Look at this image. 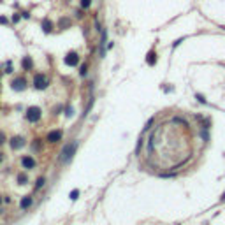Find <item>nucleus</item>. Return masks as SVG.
<instances>
[{"label":"nucleus","instance_id":"obj_1","mask_svg":"<svg viewBox=\"0 0 225 225\" xmlns=\"http://www.w3.org/2000/svg\"><path fill=\"white\" fill-rule=\"evenodd\" d=\"M76 150H77V141H72V143L65 144V146H63V150H62V153H60V162H62V164L71 162V158L74 157Z\"/></svg>","mask_w":225,"mask_h":225},{"label":"nucleus","instance_id":"obj_2","mask_svg":"<svg viewBox=\"0 0 225 225\" xmlns=\"http://www.w3.org/2000/svg\"><path fill=\"white\" fill-rule=\"evenodd\" d=\"M40 114H42L40 107L32 106V107H28V109H26V120H28L30 123H37L39 120H40Z\"/></svg>","mask_w":225,"mask_h":225},{"label":"nucleus","instance_id":"obj_3","mask_svg":"<svg viewBox=\"0 0 225 225\" xmlns=\"http://www.w3.org/2000/svg\"><path fill=\"white\" fill-rule=\"evenodd\" d=\"M49 85V79L44 74H35L34 76V88L35 90H46Z\"/></svg>","mask_w":225,"mask_h":225},{"label":"nucleus","instance_id":"obj_4","mask_svg":"<svg viewBox=\"0 0 225 225\" xmlns=\"http://www.w3.org/2000/svg\"><path fill=\"white\" fill-rule=\"evenodd\" d=\"M63 62H65V65H69V67H76V65L79 63V55H77L76 51H71V53H67V56L63 58Z\"/></svg>","mask_w":225,"mask_h":225},{"label":"nucleus","instance_id":"obj_5","mask_svg":"<svg viewBox=\"0 0 225 225\" xmlns=\"http://www.w3.org/2000/svg\"><path fill=\"white\" fill-rule=\"evenodd\" d=\"M11 88H12L14 92H23V90L26 88V81H25V77H16V79L11 83Z\"/></svg>","mask_w":225,"mask_h":225},{"label":"nucleus","instance_id":"obj_6","mask_svg":"<svg viewBox=\"0 0 225 225\" xmlns=\"http://www.w3.org/2000/svg\"><path fill=\"white\" fill-rule=\"evenodd\" d=\"M9 146H11L12 150H21V148L25 146V137H21V135H14V137L9 141Z\"/></svg>","mask_w":225,"mask_h":225},{"label":"nucleus","instance_id":"obj_7","mask_svg":"<svg viewBox=\"0 0 225 225\" xmlns=\"http://www.w3.org/2000/svg\"><path fill=\"white\" fill-rule=\"evenodd\" d=\"M106 42H107V32L102 28V30H100V42H99V44H100V55L102 56L106 55Z\"/></svg>","mask_w":225,"mask_h":225},{"label":"nucleus","instance_id":"obj_8","mask_svg":"<svg viewBox=\"0 0 225 225\" xmlns=\"http://www.w3.org/2000/svg\"><path fill=\"white\" fill-rule=\"evenodd\" d=\"M21 165L25 169H35L37 164H35V160H34L32 157H23V158H21Z\"/></svg>","mask_w":225,"mask_h":225},{"label":"nucleus","instance_id":"obj_9","mask_svg":"<svg viewBox=\"0 0 225 225\" xmlns=\"http://www.w3.org/2000/svg\"><path fill=\"white\" fill-rule=\"evenodd\" d=\"M46 139H48V143H58L62 139V130H51Z\"/></svg>","mask_w":225,"mask_h":225},{"label":"nucleus","instance_id":"obj_10","mask_svg":"<svg viewBox=\"0 0 225 225\" xmlns=\"http://www.w3.org/2000/svg\"><path fill=\"white\" fill-rule=\"evenodd\" d=\"M32 202H34V199H32L30 195H26V197H23V199H21L19 207H21V209H28V207L32 206Z\"/></svg>","mask_w":225,"mask_h":225},{"label":"nucleus","instance_id":"obj_11","mask_svg":"<svg viewBox=\"0 0 225 225\" xmlns=\"http://www.w3.org/2000/svg\"><path fill=\"white\" fill-rule=\"evenodd\" d=\"M42 32H44V34H49V32H53V23H51L48 18L42 21Z\"/></svg>","mask_w":225,"mask_h":225},{"label":"nucleus","instance_id":"obj_12","mask_svg":"<svg viewBox=\"0 0 225 225\" xmlns=\"http://www.w3.org/2000/svg\"><path fill=\"white\" fill-rule=\"evenodd\" d=\"M32 65H34V63H32V58H30V56H25V58L21 60V67H23L25 71H30Z\"/></svg>","mask_w":225,"mask_h":225},{"label":"nucleus","instance_id":"obj_13","mask_svg":"<svg viewBox=\"0 0 225 225\" xmlns=\"http://www.w3.org/2000/svg\"><path fill=\"white\" fill-rule=\"evenodd\" d=\"M58 26H60L62 30H63V28H69V26H71V19H69V18H60Z\"/></svg>","mask_w":225,"mask_h":225},{"label":"nucleus","instance_id":"obj_14","mask_svg":"<svg viewBox=\"0 0 225 225\" xmlns=\"http://www.w3.org/2000/svg\"><path fill=\"white\" fill-rule=\"evenodd\" d=\"M146 62H148V65H155V63H157V53H155V51H150Z\"/></svg>","mask_w":225,"mask_h":225},{"label":"nucleus","instance_id":"obj_15","mask_svg":"<svg viewBox=\"0 0 225 225\" xmlns=\"http://www.w3.org/2000/svg\"><path fill=\"white\" fill-rule=\"evenodd\" d=\"M44 183H46V178L44 176H40V178H37V181H35V190H39V188L44 187Z\"/></svg>","mask_w":225,"mask_h":225},{"label":"nucleus","instance_id":"obj_16","mask_svg":"<svg viewBox=\"0 0 225 225\" xmlns=\"http://www.w3.org/2000/svg\"><path fill=\"white\" fill-rule=\"evenodd\" d=\"M26 181H28L26 174H18V183L19 185H26Z\"/></svg>","mask_w":225,"mask_h":225},{"label":"nucleus","instance_id":"obj_17","mask_svg":"<svg viewBox=\"0 0 225 225\" xmlns=\"http://www.w3.org/2000/svg\"><path fill=\"white\" fill-rule=\"evenodd\" d=\"M92 5V0H81V9H88Z\"/></svg>","mask_w":225,"mask_h":225},{"label":"nucleus","instance_id":"obj_18","mask_svg":"<svg viewBox=\"0 0 225 225\" xmlns=\"http://www.w3.org/2000/svg\"><path fill=\"white\" fill-rule=\"evenodd\" d=\"M172 121H176V123H181V125H185V127H187V125H188V123H187V120H183L181 116H176V118H174Z\"/></svg>","mask_w":225,"mask_h":225},{"label":"nucleus","instance_id":"obj_19","mask_svg":"<svg viewBox=\"0 0 225 225\" xmlns=\"http://www.w3.org/2000/svg\"><path fill=\"white\" fill-rule=\"evenodd\" d=\"M86 72H88V65L85 63V65H81V71H79V74L85 77V76H86Z\"/></svg>","mask_w":225,"mask_h":225},{"label":"nucleus","instance_id":"obj_20","mask_svg":"<svg viewBox=\"0 0 225 225\" xmlns=\"http://www.w3.org/2000/svg\"><path fill=\"white\" fill-rule=\"evenodd\" d=\"M69 197H71V199H72V201H76V199H77V197H79V190H72V192H71V195H69Z\"/></svg>","mask_w":225,"mask_h":225},{"label":"nucleus","instance_id":"obj_21","mask_svg":"<svg viewBox=\"0 0 225 225\" xmlns=\"http://www.w3.org/2000/svg\"><path fill=\"white\" fill-rule=\"evenodd\" d=\"M153 121H155V118H150V120H148V123H146L144 130H150V129H151V125H153Z\"/></svg>","mask_w":225,"mask_h":225},{"label":"nucleus","instance_id":"obj_22","mask_svg":"<svg viewBox=\"0 0 225 225\" xmlns=\"http://www.w3.org/2000/svg\"><path fill=\"white\" fill-rule=\"evenodd\" d=\"M195 99H199V102H201V104H207V102H206V99H204L202 95H199V93H197V95H195Z\"/></svg>","mask_w":225,"mask_h":225},{"label":"nucleus","instance_id":"obj_23","mask_svg":"<svg viewBox=\"0 0 225 225\" xmlns=\"http://www.w3.org/2000/svg\"><path fill=\"white\" fill-rule=\"evenodd\" d=\"M65 114H67V116L71 118V116L74 114V109H72V107H67V109H65Z\"/></svg>","mask_w":225,"mask_h":225},{"label":"nucleus","instance_id":"obj_24","mask_svg":"<svg viewBox=\"0 0 225 225\" xmlns=\"http://www.w3.org/2000/svg\"><path fill=\"white\" fill-rule=\"evenodd\" d=\"M4 143H5V134H4V132L0 130V146H2Z\"/></svg>","mask_w":225,"mask_h":225},{"label":"nucleus","instance_id":"obj_25","mask_svg":"<svg viewBox=\"0 0 225 225\" xmlns=\"http://www.w3.org/2000/svg\"><path fill=\"white\" fill-rule=\"evenodd\" d=\"M141 146H143V137H139V141H137V148H135L137 153H139V150H141Z\"/></svg>","mask_w":225,"mask_h":225},{"label":"nucleus","instance_id":"obj_26","mask_svg":"<svg viewBox=\"0 0 225 225\" xmlns=\"http://www.w3.org/2000/svg\"><path fill=\"white\" fill-rule=\"evenodd\" d=\"M83 16H85V14H83V11H81V9H79V11H76V18H83Z\"/></svg>","mask_w":225,"mask_h":225},{"label":"nucleus","instance_id":"obj_27","mask_svg":"<svg viewBox=\"0 0 225 225\" xmlns=\"http://www.w3.org/2000/svg\"><path fill=\"white\" fill-rule=\"evenodd\" d=\"M7 23V18L5 16H0V25H5Z\"/></svg>","mask_w":225,"mask_h":225},{"label":"nucleus","instance_id":"obj_28","mask_svg":"<svg viewBox=\"0 0 225 225\" xmlns=\"http://www.w3.org/2000/svg\"><path fill=\"white\" fill-rule=\"evenodd\" d=\"M19 21V14H14V16H12V23H18Z\"/></svg>","mask_w":225,"mask_h":225},{"label":"nucleus","instance_id":"obj_29","mask_svg":"<svg viewBox=\"0 0 225 225\" xmlns=\"http://www.w3.org/2000/svg\"><path fill=\"white\" fill-rule=\"evenodd\" d=\"M2 160H4V153H0V164H2Z\"/></svg>","mask_w":225,"mask_h":225},{"label":"nucleus","instance_id":"obj_30","mask_svg":"<svg viewBox=\"0 0 225 225\" xmlns=\"http://www.w3.org/2000/svg\"><path fill=\"white\" fill-rule=\"evenodd\" d=\"M0 204H2V199H0Z\"/></svg>","mask_w":225,"mask_h":225}]
</instances>
